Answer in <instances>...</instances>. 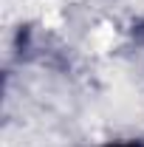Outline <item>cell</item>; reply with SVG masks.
I'll return each instance as SVG.
<instances>
[{
  "label": "cell",
  "instance_id": "6da1fadb",
  "mask_svg": "<svg viewBox=\"0 0 144 147\" xmlns=\"http://www.w3.org/2000/svg\"><path fill=\"white\" fill-rule=\"evenodd\" d=\"M99 147H144L141 139H113V142H105Z\"/></svg>",
  "mask_w": 144,
  "mask_h": 147
}]
</instances>
